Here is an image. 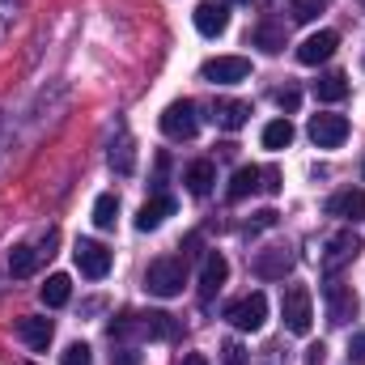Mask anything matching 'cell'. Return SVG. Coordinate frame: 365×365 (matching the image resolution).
I'll list each match as a JSON object with an SVG mask.
<instances>
[{
	"mask_svg": "<svg viewBox=\"0 0 365 365\" xmlns=\"http://www.w3.org/2000/svg\"><path fill=\"white\" fill-rule=\"evenodd\" d=\"M132 336H140V340H175L179 336V323L166 314V310H149V314H123V319H115L110 323V340H132Z\"/></svg>",
	"mask_w": 365,
	"mask_h": 365,
	"instance_id": "obj_1",
	"label": "cell"
},
{
	"mask_svg": "<svg viewBox=\"0 0 365 365\" xmlns=\"http://www.w3.org/2000/svg\"><path fill=\"white\" fill-rule=\"evenodd\" d=\"M182 284H187V259H179V255H162L145 272V289L153 297H179Z\"/></svg>",
	"mask_w": 365,
	"mask_h": 365,
	"instance_id": "obj_2",
	"label": "cell"
},
{
	"mask_svg": "<svg viewBox=\"0 0 365 365\" xmlns=\"http://www.w3.org/2000/svg\"><path fill=\"white\" fill-rule=\"evenodd\" d=\"M323 302H327V323H336V327H344V323H353V319L361 314V302H357L353 284H344L340 276H327Z\"/></svg>",
	"mask_w": 365,
	"mask_h": 365,
	"instance_id": "obj_3",
	"label": "cell"
},
{
	"mask_svg": "<svg viewBox=\"0 0 365 365\" xmlns=\"http://www.w3.org/2000/svg\"><path fill=\"white\" fill-rule=\"evenodd\" d=\"M280 314H284V327L293 336H306L310 323H314V302H310V289L306 284H289L284 297H280Z\"/></svg>",
	"mask_w": 365,
	"mask_h": 365,
	"instance_id": "obj_4",
	"label": "cell"
},
{
	"mask_svg": "<svg viewBox=\"0 0 365 365\" xmlns=\"http://www.w3.org/2000/svg\"><path fill=\"white\" fill-rule=\"evenodd\" d=\"M162 132L170 136V140H191L195 132H200V115H195V102H187V98H179V102H170L166 110H162Z\"/></svg>",
	"mask_w": 365,
	"mask_h": 365,
	"instance_id": "obj_5",
	"label": "cell"
},
{
	"mask_svg": "<svg viewBox=\"0 0 365 365\" xmlns=\"http://www.w3.org/2000/svg\"><path fill=\"white\" fill-rule=\"evenodd\" d=\"M200 77L212 81V86H238V81L251 77V60L247 56H217V60L200 64Z\"/></svg>",
	"mask_w": 365,
	"mask_h": 365,
	"instance_id": "obj_6",
	"label": "cell"
},
{
	"mask_svg": "<svg viewBox=\"0 0 365 365\" xmlns=\"http://www.w3.org/2000/svg\"><path fill=\"white\" fill-rule=\"evenodd\" d=\"M225 319H230L238 331H259L264 319H268V297H264V293H247V297H238V302L225 306Z\"/></svg>",
	"mask_w": 365,
	"mask_h": 365,
	"instance_id": "obj_7",
	"label": "cell"
},
{
	"mask_svg": "<svg viewBox=\"0 0 365 365\" xmlns=\"http://www.w3.org/2000/svg\"><path fill=\"white\" fill-rule=\"evenodd\" d=\"M357 255H361V238H357L353 230H340V234H331V242H327V251H323V272L336 276L340 268H349Z\"/></svg>",
	"mask_w": 365,
	"mask_h": 365,
	"instance_id": "obj_8",
	"label": "cell"
},
{
	"mask_svg": "<svg viewBox=\"0 0 365 365\" xmlns=\"http://www.w3.org/2000/svg\"><path fill=\"white\" fill-rule=\"evenodd\" d=\"M51 247H56V230L43 238V247H30V242L13 247V251H9V272H13V276H34L43 259H51V255H56Z\"/></svg>",
	"mask_w": 365,
	"mask_h": 365,
	"instance_id": "obj_9",
	"label": "cell"
},
{
	"mask_svg": "<svg viewBox=\"0 0 365 365\" xmlns=\"http://www.w3.org/2000/svg\"><path fill=\"white\" fill-rule=\"evenodd\" d=\"M73 259H77L81 276H90V280H102V276L110 272V251L102 242H93V238H81L73 247Z\"/></svg>",
	"mask_w": 365,
	"mask_h": 365,
	"instance_id": "obj_10",
	"label": "cell"
},
{
	"mask_svg": "<svg viewBox=\"0 0 365 365\" xmlns=\"http://www.w3.org/2000/svg\"><path fill=\"white\" fill-rule=\"evenodd\" d=\"M310 140L319 149H340L349 140V119L344 115H314L310 119Z\"/></svg>",
	"mask_w": 365,
	"mask_h": 365,
	"instance_id": "obj_11",
	"label": "cell"
},
{
	"mask_svg": "<svg viewBox=\"0 0 365 365\" xmlns=\"http://www.w3.org/2000/svg\"><path fill=\"white\" fill-rule=\"evenodd\" d=\"M336 47H340V34H336V30H319V34H310V38L297 47V60H302L306 68H314V64H327V60L336 56Z\"/></svg>",
	"mask_w": 365,
	"mask_h": 365,
	"instance_id": "obj_12",
	"label": "cell"
},
{
	"mask_svg": "<svg viewBox=\"0 0 365 365\" xmlns=\"http://www.w3.org/2000/svg\"><path fill=\"white\" fill-rule=\"evenodd\" d=\"M251 268H255V276H264V280H284V272L293 268V251H289V247H268V251H255Z\"/></svg>",
	"mask_w": 365,
	"mask_h": 365,
	"instance_id": "obj_13",
	"label": "cell"
},
{
	"mask_svg": "<svg viewBox=\"0 0 365 365\" xmlns=\"http://www.w3.org/2000/svg\"><path fill=\"white\" fill-rule=\"evenodd\" d=\"M191 21H195V30H200L204 38H217V34H225V30H230V9H225V4H212V0H204V4H195Z\"/></svg>",
	"mask_w": 365,
	"mask_h": 365,
	"instance_id": "obj_14",
	"label": "cell"
},
{
	"mask_svg": "<svg viewBox=\"0 0 365 365\" xmlns=\"http://www.w3.org/2000/svg\"><path fill=\"white\" fill-rule=\"evenodd\" d=\"M225 276H230V264H225V255H204V268H200V302H212L217 293H221V284H225Z\"/></svg>",
	"mask_w": 365,
	"mask_h": 365,
	"instance_id": "obj_15",
	"label": "cell"
},
{
	"mask_svg": "<svg viewBox=\"0 0 365 365\" xmlns=\"http://www.w3.org/2000/svg\"><path fill=\"white\" fill-rule=\"evenodd\" d=\"M247 119H251V106L247 102H238V98H217L212 102V123L217 128L238 132V128H247Z\"/></svg>",
	"mask_w": 365,
	"mask_h": 365,
	"instance_id": "obj_16",
	"label": "cell"
},
{
	"mask_svg": "<svg viewBox=\"0 0 365 365\" xmlns=\"http://www.w3.org/2000/svg\"><path fill=\"white\" fill-rule=\"evenodd\" d=\"M166 217H175V195H153V200L140 204V212H136V230L149 234V230H158Z\"/></svg>",
	"mask_w": 365,
	"mask_h": 365,
	"instance_id": "obj_17",
	"label": "cell"
},
{
	"mask_svg": "<svg viewBox=\"0 0 365 365\" xmlns=\"http://www.w3.org/2000/svg\"><path fill=\"white\" fill-rule=\"evenodd\" d=\"M17 336H21L34 353H43V349L51 344L56 327H51V319H43V314H26V319H17Z\"/></svg>",
	"mask_w": 365,
	"mask_h": 365,
	"instance_id": "obj_18",
	"label": "cell"
},
{
	"mask_svg": "<svg viewBox=\"0 0 365 365\" xmlns=\"http://www.w3.org/2000/svg\"><path fill=\"white\" fill-rule=\"evenodd\" d=\"M327 212L331 217H340V221H365V191H336L331 200H327Z\"/></svg>",
	"mask_w": 365,
	"mask_h": 365,
	"instance_id": "obj_19",
	"label": "cell"
},
{
	"mask_svg": "<svg viewBox=\"0 0 365 365\" xmlns=\"http://www.w3.org/2000/svg\"><path fill=\"white\" fill-rule=\"evenodd\" d=\"M182 182H187L191 195H208L212 182H217V166H212L208 158H200V162H191V166L182 170Z\"/></svg>",
	"mask_w": 365,
	"mask_h": 365,
	"instance_id": "obj_20",
	"label": "cell"
},
{
	"mask_svg": "<svg viewBox=\"0 0 365 365\" xmlns=\"http://www.w3.org/2000/svg\"><path fill=\"white\" fill-rule=\"evenodd\" d=\"M259 166H238L234 170V179H230V187H225V195H230V204H242L251 191H259Z\"/></svg>",
	"mask_w": 365,
	"mask_h": 365,
	"instance_id": "obj_21",
	"label": "cell"
},
{
	"mask_svg": "<svg viewBox=\"0 0 365 365\" xmlns=\"http://www.w3.org/2000/svg\"><path fill=\"white\" fill-rule=\"evenodd\" d=\"M314 98H319V102H344V98H349V77H344V73L319 77V81H314Z\"/></svg>",
	"mask_w": 365,
	"mask_h": 365,
	"instance_id": "obj_22",
	"label": "cell"
},
{
	"mask_svg": "<svg viewBox=\"0 0 365 365\" xmlns=\"http://www.w3.org/2000/svg\"><path fill=\"white\" fill-rule=\"evenodd\" d=\"M115 221H119V195L115 191H102L93 200V225L98 230H115Z\"/></svg>",
	"mask_w": 365,
	"mask_h": 365,
	"instance_id": "obj_23",
	"label": "cell"
},
{
	"mask_svg": "<svg viewBox=\"0 0 365 365\" xmlns=\"http://www.w3.org/2000/svg\"><path fill=\"white\" fill-rule=\"evenodd\" d=\"M68 297H73V280L64 272L47 276V284H43V302L47 306H68Z\"/></svg>",
	"mask_w": 365,
	"mask_h": 365,
	"instance_id": "obj_24",
	"label": "cell"
},
{
	"mask_svg": "<svg viewBox=\"0 0 365 365\" xmlns=\"http://www.w3.org/2000/svg\"><path fill=\"white\" fill-rule=\"evenodd\" d=\"M289 145H293V123H289V119H272V123L264 128V149L280 153V149H289Z\"/></svg>",
	"mask_w": 365,
	"mask_h": 365,
	"instance_id": "obj_25",
	"label": "cell"
},
{
	"mask_svg": "<svg viewBox=\"0 0 365 365\" xmlns=\"http://www.w3.org/2000/svg\"><path fill=\"white\" fill-rule=\"evenodd\" d=\"M251 43H255L264 56H280V47H284V30H276V26H255Z\"/></svg>",
	"mask_w": 365,
	"mask_h": 365,
	"instance_id": "obj_26",
	"label": "cell"
},
{
	"mask_svg": "<svg viewBox=\"0 0 365 365\" xmlns=\"http://www.w3.org/2000/svg\"><path fill=\"white\" fill-rule=\"evenodd\" d=\"M319 13H327V0H289V17L293 21H314Z\"/></svg>",
	"mask_w": 365,
	"mask_h": 365,
	"instance_id": "obj_27",
	"label": "cell"
},
{
	"mask_svg": "<svg viewBox=\"0 0 365 365\" xmlns=\"http://www.w3.org/2000/svg\"><path fill=\"white\" fill-rule=\"evenodd\" d=\"M110 166H115L119 175H132V166H136V158H132V140H128V136H119V145L110 149Z\"/></svg>",
	"mask_w": 365,
	"mask_h": 365,
	"instance_id": "obj_28",
	"label": "cell"
},
{
	"mask_svg": "<svg viewBox=\"0 0 365 365\" xmlns=\"http://www.w3.org/2000/svg\"><path fill=\"white\" fill-rule=\"evenodd\" d=\"M221 365H247V349L238 340H225L221 344Z\"/></svg>",
	"mask_w": 365,
	"mask_h": 365,
	"instance_id": "obj_29",
	"label": "cell"
},
{
	"mask_svg": "<svg viewBox=\"0 0 365 365\" xmlns=\"http://www.w3.org/2000/svg\"><path fill=\"white\" fill-rule=\"evenodd\" d=\"M60 365H90V344H81V340H77V344H68V349H64V357H60Z\"/></svg>",
	"mask_w": 365,
	"mask_h": 365,
	"instance_id": "obj_30",
	"label": "cell"
},
{
	"mask_svg": "<svg viewBox=\"0 0 365 365\" xmlns=\"http://www.w3.org/2000/svg\"><path fill=\"white\" fill-rule=\"evenodd\" d=\"M297 102H302V93L293 90V86L276 90V106H280V110H297Z\"/></svg>",
	"mask_w": 365,
	"mask_h": 365,
	"instance_id": "obj_31",
	"label": "cell"
},
{
	"mask_svg": "<svg viewBox=\"0 0 365 365\" xmlns=\"http://www.w3.org/2000/svg\"><path fill=\"white\" fill-rule=\"evenodd\" d=\"M110 365H140V357H136L132 344H119V349L110 353Z\"/></svg>",
	"mask_w": 365,
	"mask_h": 365,
	"instance_id": "obj_32",
	"label": "cell"
},
{
	"mask_svg": "<svg viewBox=\"0 0 365 365\" xmlns=\"http://www.w3.org/2000/svg\"><path fill=\"white\" fill-rule=\"evenodd\" d=\"M349 361H357V365L365 361V327L353 336V340H349Z\"/></svg>",
	"mask_w": 365,
	"mask_h": 365,
	"instance_id": "obj_33",
	"label": "cell"
},
{
	"mask_svg": "<svg viewBox=\"0 0 365 365\" xmlns=\"http://www.w3.org/2000/svg\"><path fill=\"white\" fill-rule=\"evenodd\" d=\"M259 187H264L268 195H276V191H280V175H276V170H264V175H259Z\"/></svg>",
	"mask_w": 365,
	"mask_h": 365,
	"instance_id": "obj_34",
	"label": "cell"
},
{
	"mask_svg": "<svg viewBox=\"0 0 365 365\" xmlns=\"http://www.w3.org/2000/svg\"><path fill=\"white\" fill-rule=\"evenodd\" d=\"M272 225H276V212H272V208L255 212V230H272Z\"/></svg>",
	"mask_w": 365,
	"mask_h": 365,
	"instance_id": "obj_35",
	"label": "cell"
},
{
	"mask_svg": "<svg viewBox=\"0 0 365 365\" xmlns=\"http://www.w3.org/2000/svg\"><path fill=\"white\" fill-rule=\"evenodd\" d=\"M323 357H327L323 344H310V349H306V365H323Z\"/></svg>",
	"mask_w": 365,
	"mask_h": 365,
	"instance_id": "obj_36",
	"label": "cell"
},
{
	"mask_svg": "<svg viewBox=\"0 0 365 365\" xmlns=\"http://www.w3.org/2000/svg\"><path fill=\"white\" fill-rule=\"evenodd\" d=\"M182 365H208V357H204V353H187V357H182Z\"/></svg>",
	"mask_w": 365,
	"mask_h": 365,
	"instance_id": "obj_37",
	"label": "cell"
},
{
	"mask_svg": "<svg viewBox=\"0 0 365 365\" xmlns=\"http://www.w3.org/2000/svg\"><path fill=\"white\" fill-rule=\"evenodd\" d=\"M30 365H34V361H30Z\"/></svg>",
	"mask_w": 365,
	"mask_h": 365,
	"instance_id": "obj_38",
	"label": "cell"
}]
</instances>
